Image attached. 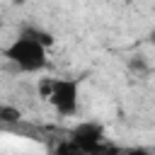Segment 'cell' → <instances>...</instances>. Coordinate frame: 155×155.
<instances>
[{
	"instance_id": "cell-6",
	"label": "cell",
	"mask_w": 155,
	"mask_h": 155,
	"mask_svg": "<svg viewBox=\"0 0 155 155\" xmlns=\"http://www.w3.org/2000/svg\"><path fill=\"white\" fill-rule=\"evenodd\" d=\"M56 155H87V153H82L80 148H75L70 140H65V143H61L56 148Z\"/></svg>"
},
{
	"instance_id": "cell-2",
	"label": "cell",
	"mask_w": 155,
	"mask_h": 155,
	"mask_svg": "<svg viewBox=\"0 0 155 155\" xmlns=\"http://www.w3.org/2000/svg\"><path fill=\"white\" fill-rule=\"evenodd\" d=\"M44 94L56 114L73 116L80 107V80L75 78H51L44 85Z\"/></svg>"
},
{
	"instance_id": "cell-5",
	"label": "cell",
	"mask_w": 155,
	"mask_h": 155,
	"mask_svg": "<svg viewBox=\"0 0 155 155\" xmlns=\"http://www.w3.org/2000/svg\"><path fill=\"white\" fill-rule=\"evenodd\" d=\"M17 119H19V111L0 102V121H2V124H12V121H17Z\"/></svg>"
},
{
	"instance_id": "cell-1",
	"label": "cell",
	"mask_w": 155,
	"mask_h": 155,
	"mask_svg": "<svg viewBox=\"0 0 155 155\" xmlns=\"http://www.w3.org/2000/svg\"><path fill=\"white\" fill-rule=\"evenodd\" d=\"M2 56L22 73H39L48 65V48H44L41 44L22 34L5 46Z\"/></svg>"
},
{
	"instance_id": "cell-7",
	"label": "cell",
	"mask_w": 155,
	"mask_h": 155,
	"mask_svg": "<svg viewBox=\"0 0 155 155\" xmlns=\"http://www.w3.org/2000/svg\"><path fill=\"white\" fill-rule=\"evenodd\" d=\"M126 155H148V153H145L143 148H133V150H128Z\"/></svg>"
},
{
	"instance_id": "cell-9",
	"label": "cell",
	"mask_w": 155,
	"mask_h": 155,
	"mask_svg": "<svg viewBox=\"0 0 155 155\" xmlns=\"http://www.w3.org/2000/svg\"><path fill=\"white\" fill-rule=\"evenodd\" d=\"M0 27H2V19H0Z\"/></svg>"
},
{
	"instance_id": "cell-8",
	"label": "cell",
	"mask_w": 155,
	"mask_h": 155,
	"mask_svg": "<svg viewBox=\"0 0 155 155\" xmlns=\"http://www.w3.org/2000/svg\"><path fill=\"white\" fill-rule=\"evenodd\" d=\"M150 41H155V29H153V31H150Z\"/></svg>"
},
{
	"instance_id": "cell-3",
	"label": "cell",
	"mask_w": 155,
	"mask_h": 155,
	"mask_svg": "<svg viewBox=\"0 0 155 155\" xmlns=\"http://www.w3.org/2000/svg\"><path fill=\"white\" fill-rule=\"evenodd\" d=\"M102 138H104V128H102V124H94V121H82L70 133V143L75 148H80L82 153H87V155L104 153Z\"/></svg>"
},
{
	"instance_id": "cell-4",
	"label": "cell",
	"mask_w": 155,
	"mask_h": 155,
	"mask_svg": "<svg viewBox=\"0 0 155 155\" xmlns=\"http://www.w3.org/2000/svg\"><path fill=\"white\" fill-rule=\"evenodd\" d=\"M22 36L34 39V41L41 44L44 48H51V46H53V36H51L48 31H44V29H36V27H24V29H22Z\"/></svg>"
}]
</instances>
